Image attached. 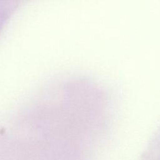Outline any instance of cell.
I'll use <instances>...</instances> for the list:
<instances>
[]
</instances>
